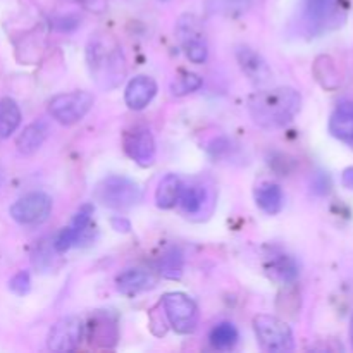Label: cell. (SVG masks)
<instances>
[{"label":"cell","mask_w":353,"mask_h":353,"mask_svg":"<svg viewBox=\"0 0 353 353\" xmlns=\"http://www.w3.org/2000/svg\"><path fill=\"white\" fill-rule=\"evenodd\" d=\"M86 65L95 85L103 92L117 88L128 72L119 41L107 31H97L86 41Z\"/></svg>","instance_id":"6da1fadb"},{"label":"cell","mask_w":353,"mask_h":353,"mask_svg":"<svg viewBox=\"0 0 353 353\" xmlns=\"http://www.w3.org/2000/svg\"><path fill=\"white\" fill-rule=\"evenodd\" d=\"M247 109L255 124L265 130H278L295 119L302 109V95L290 86L261 90L248 99Z\"/></svg>","instance_id":"7a4b0ae2"},{"label":"cell","mask_w":353,"mask_h":353,"mask_svg":"<svg viewBox=\"0 0 353 353\" xmlns=\"http://www.w3.org/2000/svg\"><path fill=\"white\" fill-rule=\"evenodd\" d=\"M303 23L310 33L319 34L341 26L347 17L345 0H302Z\"/></svg>","instance_id":"3957f363"},{"label":"cell","mask_w":353,"mask_h":353,"mask_svg":"<svg viewBox=\"0 0 353 353\" xmlns=\"http://www.w3.org/2000/svg\"><path fill=\"white\" fill-rule=\"evenodd\" d=\"M95 196L102 205L114 210H126L141 200V190L126 176H107L97 186Z\"/></svg>","instance_id":"277c9868"},{"label":"cell","mask_w":353,"mask_h":353,"mask_svg":"<svg viewBox=\"0 0 353 353\" xmlns=\"http://www.w3.org/2000/svg\"><path fill=\"white\" fill-rule=\"evenodd\" d=\"M254 331L262 350L269 353H285L295 348L293 331L285 321L269 314L254 317Z\"/></svg>","instance_id":"5b68a950"},{"label":"cell","mask_w":353,"mask_h":353,"mask_svg":"<svg viewBox=\"0 0 353 353\" xmlns=\"http://www.w3.org/2000/svg\"><path fill=\"white\" fill-rule=\"evenodd\" d=\"M169 326L178 334H192L199 326V309L188 295L181 292L165 293L161 302Z\"/></svg>","instance_id":"8992f818"},{"label":"cell","mask_w":353,"mask_h":353,"mask_svg":"<svg viewBox=\"0 0 353 353\" xmlns=\"http://www.w3.org/2000/svg\"><path fill=\"white\" fill-rule=\"evenodd\" d=\"M176 34L183 52L193 64H203L209 55L205 30L195 14H183L176 23Z\"/></svg>","instance_id":"52a82bcc"},{"label":"cell","mask_w":353,"mask_h":353,"mask_svg":"<svg viewBox=\"0 0 353 353\" xmlns=\"http://www.w3.org/2000/svg\"><path fill=\"white\" fill-rule=\"evenodd\" d=\"M93 102H95V99H93L92 93L83 92V90L59 93L48 102V114L57 123L71 126V124L79 123L92 110Z\"/></svg>","instance_id":"ba28073f"},{"label":"cell","mask_w":353,"mask_h":353,"mask_svg":"<svg viewBox=\"0 0 353 353\" xmlns=\"http://www.w3.org/2000/svg\"><path fill=\"white\" fill-rule=\"evenodd\" d=\"M52 199L43 192H31L10 205L9 214L17 224L38 226L50 217Z\"/></svg>","instance_id":"9c48e42d"},{"label":"cell","mask_w":353,"mask_h":353,"mask_svg":"<svg viewBox=\"0 0 353 353\" xmlns=\"http://www.w3.org/2000/svg\"><path fill=\"white\" fill-rule=\"evenodd\" d=\"M85 334V324L76 316H68L59 319L48 331V350L57 353L74 352L79 347Z\"/></svg>","instance_id":"30bf717a"},{"label":"cell","mask_w":353,"mask_h":353,"mask_svg":"<svg viewBox=\"0 0 353 353\" xmlns=\"http://www.w3.org/2000/svg\"><path fill=\"white\" fill-rule=\"evenodd\" d=\"M124 152L140 168H150L155 162L157 148H155L154 134L148 128L134 126L124 133Z\"/></svg>","instance_id":"8fae6325"},{"label":"cell","mask_w":353,"mask_h":353,"mask_svg":"<svg viewBox=\"0 0 353 353\" xmlns=\"http://www.w3.org/2000/svg\"><path fill=\"white\" fill-rule=\"evenodd\" d=\"M88 343L97 348H114L119 341V327L116 317L105 310H97L85 326Z\"/></svg>","instance_id":"7c38bea8"},{"label":"cell","mask_w":353,"mask_h":353,"mask_svg":"<svg viewBox=\"0 0 353 353\" xmlns=\"http://www.w3.org/2000/svg\"><path fill=\"white\" fill-rule=\"evenodd\" d=\"M236 61L243 74L247 76L248 81L255 88H265V86L271 85L272 71L265 59L257 50H254L248 45H240L236 48Z\"/></svg>","instance_id":"4fadbf2b"},{"label":"cell","mask_w":353,"mask_h":353,"mask_svg":"<svg viewBox=\"0 0 353 353\" xmlns=\"http://www.w3.org/2000/svg\"><path fill=\"white\" fill-rule=\"evenodd\" d=\"M93 216V205L92 203H85L78 209V212L72 216L71 223L65 228H62L61 233L55 236V240L52 241V247L57 254H64L69 248L74 247L79 241V238L83 236V233L86 231V228L92 223Z\"/></svg>","instance_id":"5bb4252c"},{"label":"cell","mask_w":353,"mask_h":353,"mask_svg":"<svg viewBox=\"0 0 353 353\" xmlns=\"http://www.w3.org/2000/svg\"><path fill=\"white\" fill-rule=\"evenodd\" d=\"M157 95V83L150 76H134L126 86L124 102L131 110H143Z\"/></svg>","instance_id":"9a60e30c"},{"label":"cell","mask_w":353,"mask_h":353,"mask_svg":"<svg viewBox=\"0 0 353 353\" xmlns=\"http://www.w3.org/2000/svg\"><path fill=\"white\" fill-rule=\"evenodd\" d=\"M265 272L283 285H293L300 274V268L292 255L281 250H272L265 259Z\"/></svg>","instance_id":"2e32d148"},{"label":"cell","mask_w":353,"mask_h":353,"mask_svg":"<svg viewBox=\"0 0 353 353\" xmlns=\"http://www.w3.org/2000/svg\"><path fill=\"white\" fill-rule=\"evenodd\" d=\"M159 278L152 271L147 269H126L124 272H121L116 279L117 290H119L123 295L133 296L138 293L148 292V290L155 288L157 286Z\"/></svg>","instance_id":"e0dca14e"},{"label":"cell","mask_w":353,"mask_h":353,"mask_svg":"<svg viewBox=\"0 0 353 353\" xmlns=\"http://www.w3.org/2000/svg\"><path fill=\"white\" fill-rule=\"evenodd\" d=\"M212 196H210L209 188L202 183H192L188 186H183L181 196H179V205L181 210L188 217L202 216L205 212V207L209 205Z\"/></svg>","instance_id":"ac0fdd59"},{"label":"cell","mask_w":353,"mask_h":353,"mask_svg":"<svg viewBox=\"0 0 353 353\" xmlns=\"http://www.w3.org/2000/svg\"><path fill=\"white\" fill-rule=\"evenodd\" d=\"M330 131L338 140L353 145V102H343L334 109L330 119Z\"/></svg>","instance_id":"d6986e66"},{"label":"cell","mask_w":353,"mask_h":353,"mask_svg":"<svg viewBox=\"0 0 353 353\" xmlns=\"http://www.w3.org/2000/svg\"><path fill=\"white\" fill-rule=\"evenodd\" d=\"M255 203L262 212L276 216V214L281 212L283 205H285L283 188L276 183H262L255 188Z\"/></svg>","instance_id":"ffe728a7"},{"label":"cell","mask_w":353,"mask_h":353,"mask_svg":"<svg viewBox=\"0 0 353 353\" xmlns=\"http://www.w3.org/2000/svg\"><path fill=\"white\" fill-rule=\"evenodd\" d=\"M48 137V128L47 124L38 121V123H31L30 126L24 128L23 133L17 137L16 147L19 150V154L23 155H31L37 150H40L41 145L45 143Z\"/></svg>","instance_id":"44dd1931"},{"label":"cell","mask_w":353,"mask_h":353,"mask_svg":"<svg viewBox=\"0 0 353 353\" xmlns=\"http://www.w3.org/2000/svg\"><path fill=\"white\" fill-rule=\"evenodd\" d=\"M183 183L176 174H165L155 190V203L159 209L169 210L178 205L181 196Z\"/></svg>","instance_id":"7402d4cb"},{"label":"cell","mask_w":353,"mask_h":353,"mask_svg":"<svg viewBox=\"0 0 353 353\" xmlns=\"http://www.w3.org/2000/svg\"><path fill=\"white\" fill-rule=\"evenodd\" d=\"M21 124V109L16 100L6 99L0 100V138H9L16 133Z\"/></svg>","instance_id":"603a6c76"},{"label":"cell","mask_w":353,"mask_h":353,"mask_svg":"<svg viewBox=\"0 0 353 353\" xmlns=\"http://www.w3.org/2000/svg\"><path fill=\"white\" fill-rule=\"evenodd\" d=\"M238 340H240V334H238L236 326L231 323H219L217 326L212 327L209 334V341L212 348L221 352L233 350L236 347Z\"/></svg>","instance_id":"cb8c5ba5"},{"label":"cell","mask_w":353,"mask_h":353,"mask_svg":"<svg viewBox=\"0 0 353 353\" xmlns=\"http://www.w3.org/2000/svg\"><path fill=\"white\" fill-rule=\"evenodd\" d=\"M183 264H185V259H183L181 250L171 247L159 259L157 271L165 279H179L183 274Z\"/></svg>","instance_id":"d4e9b609"},{"label":"cell","mask_w":353,"mask_h":353,"mask_svg":"<svg viewBox=\"0 0 353 353\" xmlns=\"http://www.w3.org/2000/svg\"><path fill=\"white\" fill-rule=\"evenodd\" d=\"M252 0H207V9L224 17H238L247 12Z\"/></svg>","instance_id":"484cf974"},{"label":"cell","mask_w":353,"mask_h":353,"mask_svg":"<svg viewBox=\"0 0 353 353\" xmlns=\"http://www.w3.org/2000/svg\"><path fill=\"white\" fill-rule=\"evenodd\" d=\"M200 86H202V78L199 74H195V72H183L178 79H174V83L171 85V90L174 95L183 97L196 92Z\"/></svg>","instance_id":"4316f807"},{"label":"cell","mask_w":353,"mask_h":353,"mask_svg":"<svg viewBox=\"0 0 353 353\" xmlns=\"http://www.w3.org/2000/svg\"><path fill=\"white\" fill-rule=\"evenodd\" d=\"M9 288H10V292L16 293V295H19V296L26 295V293L31 290L30 272L28 271L16 272V274L12 276V279L9 281Z\"/></svg>","instance_id":"83f0119b"},{"label":"cell","mask_w":353,"mask_h":353,"mask_svg":"<svg viewBox=\"0 0 353 353\" xmlns=\"http://www.w3.org/2000/svg\"><path fill=\"white\" fill-rule=\"evenodd\" d=\"M64 2L76 3V6H81L83 9L97 14H102L107 9V0H64Z\"/></svg>","instance_id":"f1b7e54d"},{"label":"cell","mask_w":353,"mask_h":353,"mask_svg":"<svg viewBox=\"0 0 353 353\" xmlns=\"http://www.w3.org/2000/svg\"><path fill=\"white\" fill-rule=\"evenodd\" d=\"M343 185L347 186V188L353 190V168L345 169V172H343Z\"/></svg>","instance_id":"f546056e"},{"label":"cell","mask_w":353,"mask_h":353,"mask_svg":"<svg viewBox=\"0 0 353 353\" xmlns=\"http://www.w3.org/2000/svg\"><path fill=\"white\" fill-rule=\"evenodd\" d=\"M0 183H2V169H0Z\"/></svg>","instance_id":"4dcf8cb0"},{"label":"cell","mask_w":353,"mask_h":353,"mask_svg":"<svg viewBox=\"0 0 353 353\" xmlns=\"http://www.w3.org/2000/svg\"><path fill=\"white\" fill-rule=\"evenodd\" d=\"M352 343H353V326H352Z\"/></svg>","instance_id":"1f68e13d"},{"label":"cell","mask_w":353,"mask_h":353,"mask_svg":"<svg viewBox=\"0 0 353 353\" xmlns=\"http://www.w3.org/2000/svg\"><path fill=\"white\" fill-rule=\"evenodd\" d=\"M162 2H168V0H162Z\"/></svg>","instance_id":"d6a6232c"}]
</instances>
